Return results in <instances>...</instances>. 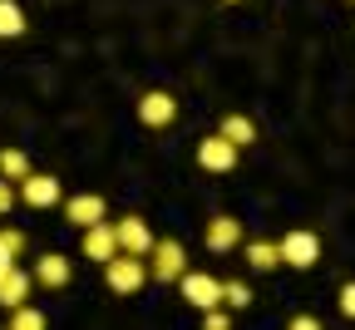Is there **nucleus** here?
Here are the masks:
<instances>
[{"instance_id": "1", "label": "nucleus", "mask_w": 355, "mask_h": 330, "mask_svg": "<svg viewBox=\"0 0 355 330\" xmlns=\"http://www.w3.org/2000/svg\"><path fill=\"white\" fill-rule=\"evenodd\" d=\"M104 281H109V291H119V296H139L144 281H148V257L119 252L114 261H104Z\"/></svg>"}, {"instance_id": "5", "label": "nucleus", "mask_w": 355, "mask_h": 330, "mask_svg": "<svg viewBox=\"0 0 355 330\" xmlns=\"http://www.w3.org/2000/svg\"><path fill=\"white\" fill-rule=\"evenodd\" d=\"M237 144H232V138H222V133H207L202 138V144H198V163L207 168V173H232L237 168Z\"/></svg>"}, {"instance_id": "23", "label": "nucleus", "mask_w": 355, "mask_h": 330, "mask_svg": "<svg viewBox=\"0 0 355 330\" xmlns=\"http://www.w3.org/2000/svg\"><path fill=\"white\" fill-rule=\"evenodd\" d=\"M0 242H6V247H10V252L20 257V252H25V232H15V227H6V232H0Z\"/></svg>"}, {"instance_id": "20", "label": "nucleus", "mask_w": 355, "mask_h": 330, "mask_svg": "<svg viewBox=\"0 0 355 330\" xmlns=\"http://www.w3.org/2000/svg\"><path fill=\"white\" fill-rule=\"evenodd\" d=\"M336 301H340V315H350V320H355V281H345Z\"/></svg>"}, {"instance_id": "9", "label": "nucleus", "mask_w": 355, "mask_h": 330, "mask_svg": "<svg viewBox=\"0 0 355 330\" xmlns=\"http://www.w3.org/2000/svg\"><path fill=\"white\" fill-rule=\"evenodd\" d=\"M20 202H25V207H55V202H60V177H50V173L20 177Z\"/></svg>"}, {"instance_id": "22", "label": "nucleus", "mask_w": 355, "mask_h": 330, "mask_svg": "<svg viewBox=\"0 0 355 330\" xmlns=\"http://www.w3.org/2000/svg\"><path fill=\"white\" fill-rule=\"evenodd\" d=\"M202 320H207V330H227L232 320H227V311H217V306H207L202 311Z\"/></svg>"}, {"instance_id": "8", "label": "nucleus", "mask_w": 355, "mask_h": 330, "mask_svg": "<svg viewBox=\"0 0 355 330\" xmlns=\"http://www.w3.org/2000/svg\"><path fill=\"white\" fill-rule=\"evenodd\" d=\"M114 232H119V252H133V257H148L158 242L144 217H123V222H114Z\"/></svg>"}, {"instance_id": "21", "label": "nucleus", "mask_w": 355, "mask_h": 330, "mask_svg": "<svg viewBox=\"0 0 355 330\" xmlns=\"http://www.w3.org/2000/svg\"><path fill=\"white\" fill-rule=\"evenodd\" d=\"M10 207H15V182H10V177H0V217H6Z\"/></svg>"}, {"instance_id": "15", "label": "nucleus", "mask_w": 355, "mask_h": 330, "mask_svg": "<svg viewBox=\"0 0 355 330\" xmlns=\"http://www.w3.org/2000/svg\"><path fill=\"white\" fill-rule=\"evenodd\" d=\"M247 266L277 271V266H282V247H277V242H252V247H247Z\"/></svg>"}, {"instance_id": "17", "label": "nucleus", "mask_w": 355, "mask_h": 330, "mask_svg": "<svg viewBox=\"0 0 355 330\" xmlns=\"http://www.w3.org/2000/svg\"><path fill=\"white\" fill-rule=\"evenodd\" d=\"M0 177H10V182L30 177V153L25 148H6V153H0Z\"/></svg>"}, {"instance_id": "14", "label": "nucleus", "mask_w": 355, "mask_h": 330, "mask_svg": "<svg viewBox=\"0 0 355 330\" xmlns=\"http://www.w3.org/2000/svg\"><path fill=\"white\" fill-rule=\"evenodd\" d=\"M217 133H222V138H232L237 148L257 144V123H252V119H242V114H227V119H222V128H217Z\"/></svg>"}, {"instance_id": "10", "label": "nucleus", "mask_w": 355, "mask_h": 330, "mask_svg": "<svg viewBox=\"0 0 355 330\" xmlns=\"http://www.w3.org/2000/svg\"><path fill=\"white\" fill-rule=\"evenodd\" d=\"M84 257H89V261H114V257H119V232H114V222L84 227Z\"/></svg>"}, {"instance_id": "25", "label": "nucleus", "mask_w": 355, "mask_h": 330, "mask_svg": "<svg viewBox=\"0 0 355 330\" xmlns=\"http://www.w3.org/2000/svg\"><path fill=\"white\" fill-rule=\"evenodd\" d=\"M227 6H232V0H227Z\"/></svg>"}, {"instance_id": "11", "label": "nucleus", "mask_w": 355, "mask_h": 330, "mask_svg": "<svg viewBox=\"0 0 355 330\" xmlns=\"http://www.w3.org/2000/svg\"><path fill=\"white\" fill-rule=\"evenodd\" d=\"M30 291H35V271H20V261L0 276V306L6 311H15V306H25L30 301Z\"/></svg>"}, {"instance_id": "6", "label": "nucleus", "mask_w": 355, "mask_h": 330, "mask_svg": "<svg viewBox=\"0 0 355 330\" xmlns=\"http://www.w3.org/2000/svg\"><path fill=\"white\" fill-rule=\"evenodd\" d=\"M173 119H178V99H173V94H163V89L139 94V123L144 128H168Z\"/></svg>"}, {"instance_id": "19", "label": "nucleus", "mask_w": 355, "mask_h": 330, "mask_svg": "<svg viewBox=\"0 0 355 330\" xmlns=\"http://www.w3.org/2000/svg\"><path fill=\"white\" fill-rule=\"evenodd\" d=\"M252 301V291L242 286V281H222V306H232V311H242Z\"/></svg>"}, {"instance_id": "2", "label": "nucleus", "mask_w": 355, "mask_h": 330, "mask_svg": "<svg viewBox=\"0 0 355 330\" xmlns=\"http://www.w3.org/2000/svg\"><path fill=\"white\" fill-rule=\"evenodd\" d=\"M183 271H188V252H183V242L158 237L153 252H148V276H153V281H178Z\"/></svg>"}, {"instance_id": "18", "label": "nucleus", "mask_w": 355, "mask_h": 330, "mask_svg": "<svg viewBox=\"0 0 355 330\" xmlns=\"http://www.w3.org/2000/svg\"><path fill=\"white\" fill-rule=\"evenodd\" d=\"M10 325H15V330H44V315H40L35 306H15V311H10Z\"/></svg>"}, {"instance_id": "7", "label": "nucleus", "mask_w": 355, "mask_h": 330, "mask_svg": "<svg viewBox=\"0 0 355 330\" xmlns=\"http://www.w3.org/2000/svg\"><path fill=\"white\" fill-rule=\"evenodd\" d=\"M202 242H207V252H212V257L237 252V247H242V222H237V217H212V222H207V232H202Z\"/></svg>"}, {"instance_id": "24", "label": "nucleus", "mask_w": 355, "mask_h": 330, "mask_svg": "<svg viewBox=\"0 0 355 330\" xmlns=\"http://www.w3.org/2000/svg\"><path fill=\"white\" fill-rule=\"evenodd\" d=\"M10 266H15V252H10V247H6V242H0V276H6V271H10Z\"/></svg>"}, {"instance_id": "16", "label": "nucleus", "mask_w": 355, "mask_h": 330, "mask_svg": "<svg viewBox=\"0 0 355 330\" xmlns=\"http://www.w3.org/2000/svg\"><path fill=\"white\" fill-rule=\"evenodd\" d=\"M25 35V10H20V0H0V40H15Z\"/></svg>"}, {"instance_id": "12", "label": "nucleus", "mask_w": 355, "mask_h": 330, "mask_svg": "<svg viewBox=\"0 0 355 330\" xmlns=\"http://www.w3.org/2000/svg\"><path fill=\"white\" fill-rule=\"evenodd\" d=\"M104 198L99 193H79V198H69L64 202V222H74V227H94V222H104Z\"/></svg>"}, {"instance_id": "4", "label": "nucleus", "mask_w": 355, "mask_h": 330, "mask_svg": "<svg viewBox=\"0 0 355 330\" xmlns=\"http://www.w3.org/2000/svg\"><path fill=\"white\" fill-rule=\"evenodd\" d=\"M178 291H183V301L198 306V311L222 306V281L207 276V271H183V276H178Z\"/></svg>"}, {"instance_id": "13", "label": "nucleus", "mask_w": 355, "mask_h": 330, "mask_svg": "<svg viewBox=\"0 0 355 330\" xmlns=\"http://www.w3.org/2000/svg\"><path fill=\"white\" fill-rule=\"evenodd\" d=\"M35 281H40V286H50V291L69 286V261H64L60 252H50V257H40V261H35Z\"/></svg>"}, {"instance_id": "3", "label": "nucleus", "mask_w": 355, "mask_h": 330, "mask_svg": "<svg viewBox=\"0 0 355 330\" xmlns=\"http://www.w3.org/2000/svg\"><path fill=\"white\" fill-rule=\"evenodd\" d=\"M277 247H282V266H296V271H311L321 261V237L316 232H286Z\"/></svg>"}]
</instances>
